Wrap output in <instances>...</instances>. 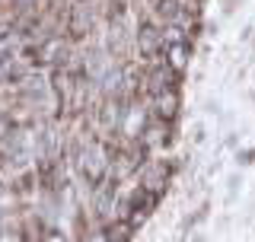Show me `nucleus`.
I'll return each mask as SVG.
<instances>
[{
	"instance_id": "5",
	"label": "nucleus",
	"mask_w": 255,
	"mask_h": 242,
	"mask_svg": "<svg viewBox=\"0 0 255 242\" xmlns=\"http://www.w3.org/2000/svg\"><path fill=\"white\" fill-rule=\"evenodd\" d=\"M51 242H64V239H58V236H54V239H51Z\"/></svg>"
},
{
	"instance_id": "1",
	"label": "nucleus",
	"mask_w": 255,
	"mask_h": 242,
	"mask_svg": "<svg viewBox=\"0 0 255 242\" xmlns=\"http://www.w3.org/2000/svg\"><path fill=\"white\" fill-rule=\"evenodd\" d=\"M188 64V42H169L166 45V67L182 70Z\"/></svg>"
},
{
	"instance_id": "2",
	"label": "nucleus",
	"mask_w": 255,
	"mask_h": 242,
	"mask_svg": "<svg viewBox=\"0 0 255 242\" xmlns=\"http://www.w3.org/2000/svg\"><path fill=\"white\" fill-rule=\"evenodd\" d=\"M159 48H163V32H156L153 26H143L140 29V51L147 54V58H153Z\"/></svg>"
},
{
	"instance_id": "4",
	"label": "nucleus",
	"mask_w": 255,
	"mask_h": 242,
	"mask_svg": "<svg viewBox=\"0 0 255 242\" xmlns=\"http://www.w3.org/2000/svg\"><path fill=\"white\" fill-rule=\"evenodd\" d=\"M6 70H10V67H6V64H3V61H0V77H3V74H6Z\"/></svg>"
},
{
	"instance_id": "3",
	"label": "nucleus",
	"mask_w": 255,
	"mask_h": 242,
	"mask_svg": "<svg viewBox=\"0 0 255 242\" xmlns=\"http://www.w3.org/2000/svg\"><path fill=\"white\" fill-rule=\"evenodd\" d=\"M175 106H179V102H175V93H172V90L156 93V112H159L163 118H172V115H175Z\"/></svg>"
}]
</instances>
